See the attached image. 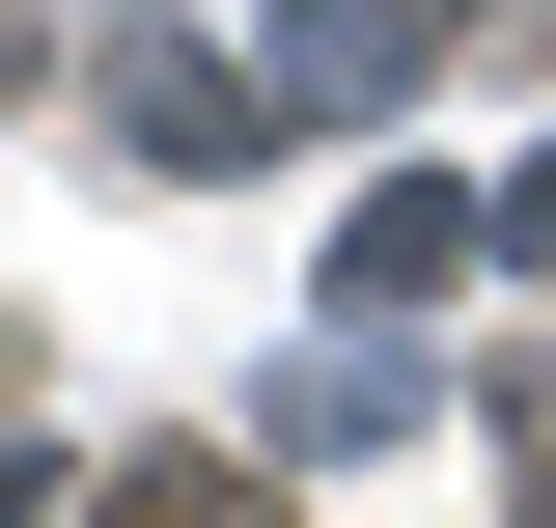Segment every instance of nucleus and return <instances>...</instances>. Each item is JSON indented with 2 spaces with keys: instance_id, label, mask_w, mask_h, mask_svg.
<instances>
[{
  "instance_id": "obj_1",
  "label": "nucleus",
  "mask_w": 556,
  "mask_h": 528,
  "mask_svg": "<svg viewBox=\"0 0 556 528\" xmlns=\"http://www.w3.org/2000/svg\"><path fill=\"white\" fill-rule=\"evenodd\" d=\"M473 251H501V223H473V196H417V167H390V196L334 223V306H362V334H417V306H445Z\"/></svg>"
},
{
  "instance_id": "obj_2",
  "label": "nucleus",
  "mask_w": 556,
  "mask_h": 528,
  "mask_svg": "<svg viewBox=\"0 0 556 528\" xmlns=\"http://www.w3.org/2000/svg\"><path fill=\"white\" fill-rule=\"evenodd\" d=\"M112 528H278V473H251V445H139V473H112Z\"/></svg>"
},
{
  "instance_id": "obj_3",
  "label": "nucleus",
  "mask_w": 556,
  "mask_h": 528,
  "mask_svg": "<svg viewBox=\"0 0 556 528\" xmlns=\"http://www.w3.org/2000/svg\"><path fill=\"white\" fill-rule=\"evenodd\" d=\"M501 501L556 528V362H501Z\"/></svg>"
},
{
  "instance_id": "obj_4",
  "label": "nucleus",
  "mask_w": 556,
  "mask_h": 528,
  "mask_svg": "<svg viewBox=\"0 0 556 528\" xmlns=\"http://www.w3.org/2000/svg\"><path fill=\"white\" fill-rule=\"evenodd\" d=\"M501 251H556V139H529V196H501Z\"/></svg>"
},
{
  "instance_id": "obj_5",
  "label": "nucleus",
  "mask_w": 556,
  "mask_h": 528,
  "mask_svg": "<svg viewBox=\"0 0 556 528\" xmlns=\"http://www.w3.org/2000/svg\"><path fill=\"white\" fill-rule=\"evenodd\" d=\"M362 28H445V0H362Z\"/></svg>"
}]
</instances>
